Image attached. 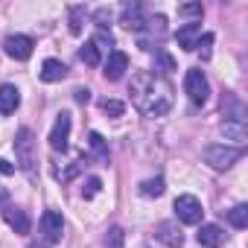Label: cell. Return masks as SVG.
<instances>
[{"mask_svg": "<svg viewBox=\"0 0 248 248\" xmlns=\"http://www.w3.org/2000/svg\"><path fill=\"white\" fill-rule=\"evenodd\" d=\"M129 93H132L135 108H138L143 117H164V114L172 108V102H175L172 85H170L164 76L152 73V70H138V73L132 76Z\"/></svg>", "mask_w": 248, "mask_h": 248, "instance_id": "cell-1", "label": "cell"}, {"mask_svg": "<svg viewBox=\"0 0 248 248\" xmlns=\"http://www.w3.org/2000/svg\"><path fill=\"white\" fill-rule=\"evenodd\" d=\"M15 161H18V170L24 175H35V164H38V140L32 135V129H18L15 135Z\"/></svg>", "mask_w": 248, "mask_h": 248, "instance_id": "cell-2", "label": "cell"}, {"mask_svg": "<svg viewBox=\"0 0 248 248\" xmlns=\"http://www.w3.org/2000/svg\"><path fill=\"white\" fill-rule=\"evenodd\" d=\"M242 158V149L239 146H225V143H216V146H207L204 149V164H210L213 170H231L236 161Z\"/></svg>", "mask_w": 248, "mask_h": 248, "instance_id": "cell-3", "label": "cell"}, {"mask_svg": "<svg viewBox=\"0 0 248 248\" xmlns=\"http://www.w3.org/2000/svg\"><path fill=\"white\" fill-rule=\"evenodd\" d=\"M184 93L190 96L193 105H204L207 96H210V85H207V76L199 70V67H190L184 73Z\"/></svg>", "mask_w": 248, "mask_h": 248, "instance_id": "cell-4", "label": "cell"}, {"mask_svg": "<svg viewBox=\"0 0 248 248\" xmlns=\"http://www.w3.org/2000/svg\"><path fill=\"white\" fill-rule=\"evenodd\" d=\"M175 216L184 225H199L202 216H204V207H202V202L196 196H178L175 199Z\"/></svg>", "mask_w": 248, "mask_h": 248, "instance_id": "cell-5", "label": "cell"}, {"mask_svg": "<svg viewBox=\"0 0 248 248\" xmlns=\"http://www.w3.org/2000/svg\"><path fill=\"white\" fill-rule=\"evenodd\" d=\"M146 30H149V35H138V47L140 50H158L161 47V41H164V35H167V18L164 15H155V18H149L146 21Z\"/></svg>", "mask_w": 248, "mask_h": 248, "instance_id": "cell-6", "label": "cell"}, {"mask_svg": "<svg viewBox=\"0 0 248 248\" xmlns=\"http://www.w3.org/2000/svg\"><path fill=\"white\" fill-rule=\"evenodd\" d=\"M146 21H149V15L143 12L140 3H126V6H123V12H120V24L126 27L129 32H138V35L146 30Z\"/></svg>", "mask_w": 248, "mask_h": 248, "instance_id": "cell-7", "label": "cell"}, {"mask_svg": "<svg viewBox=\"0 0 248 248\" xmlns=\"http://www.w3.org/2000/svg\"><path fill=\"white\" fill-rule=\"evenodd\" d=\"M50 146H53L56 152H67V146H70V114H67V111H62V114L56 117V123H53Z\"/></svg>", "mask_w": 248, "mask_h": 248, "instance_id": "cell-8", "label": "cell"}, {"mask_svg": "<svg viewBox=\"0 0 248 248\" xmlns=\"http://www.w3.org/2000/svg\"><path fill=\"white\" fill-rule=\"evenodd\" d=\"M62 231H64V216L59 210H44L41 213V233H44L47 245L59 242L62 239Z\"/></svg>", "mask_w": 248, "mask_h": 248, "instance_id": "cell-9", "label": "cell"}, {"mask_svg": "<svg viewBox=\"0 0 248 248\" xmlns=\"http://www.w3.org/2000/svg\"><path fill=\"white\" fill-rule=\"evenodd\" d=\"M32 47H35V41H32L30 35H9V38L3 41L6 56H9V59H15V62L30 59V56H32Z\"/></svg>", "mask_w": 248, "mask_h": 248, "instance_id": "cell-10", "label": "cell"}, {"mask_svg": "<svg viewBox=\"0 0 248 248\" xmlns=\"http://www.w3.org/2000/svg\"><path fill=\"white\" fill-rule=\"evenodd\" d=\"M129 70V56L123 53V50H111L108 53V62H105V79L108 82H120L123 79V73Z\"/></svg>", "mask_w": 248, "mask_h": 248, "instance_id": "cell-11", "label": "cell"}, {"mask_svg": "<svg viewBox=\"0 0 248 248\" xmlns=\"http://www.w3.org/2000/svg\"><path fill=\"white\" fill-rule=\"evenodd\" d=\"M196 239H199L202 248H222V245L228 242V233H225L219 225H202L199 233H196Z\"/></svg>", "mask_w": 248, "mask_h": 248, "instance_id": "cell-12", "label": "cell"}, {"mask_svg": "<svg viewBox=\"0 0 248 248\" xmlns=\"http://www.w3.org/2000/svg\"><path fill=\"white\" fill-rule=\"evenodd\" d=\"M155 236H158L164 245H170V248H181V245H184V233H181V228H178L175 222H161V225L155 228Z\"/></svg>", "mask_w": 248, "mask_h": 248, "instance_id": "cell-13", "label": "cell"}, {"mask_svg": "<svg viewBox=\"0 0 248 248\" xmlns=\"http://www.w3.org/2000/svg\"><path fill=\"white\" fill-rule=\"evenodd\" d=\"M202 38V24L193 21V24H184L178 32H175V41L181 50H196V41Z\"/></svg>", "mask_w": 248, "mask_h": 248, "instance_id": "cell-14", "label": "cell"}, {"mask_svg": "<svg viewBox=\"0 0 248 248\" xmlns=\"http://www.w3.org/2000/svg\"><path fill=\"white\" fill-rule=\"evenodd\" d=\"M3 219H6V225H9L15 233H30V216H27L21 207H15V204H6V210H3Z\"/></svg>", "mask_w": 248, "mask_h": 248, "instance_id": "cell-15", "label": "cell"}, {"mask_svg": "<svg viewBox=\"0 0 248 248\" xmlns=\"http://www.w3.org/2000/svg\"><path fill=\"white\" fill-rule=\"evenodd\" d=\"M21 105V91L15 85H0V114H15Z\"/></svg>", "mask_w": 248, "mask_h": 248, "instance_id": "cell-16", "label": "cell"}, {"mask_svg": "<svg viewBox=\"0 0 248 248\" xmlns=\"http://www.w3.org/2000/svg\"><path fill=\"white\" fill-rule=\"evenodd\" d=\"M222 135L225 140H233V143H245L248 140V129H245V120H225L222 123Z\"/></svg>", "mask_w": 248, "mask_h": 248, "instance_id": "cell-17", "label": "cell"}, {"mask_svg": "<svg viewBox=\"0 0 248 248\" xmlns=\"http://www.w3.org/2000/svg\"><path fill=\"white\" fill-rule=\"evenodd\" d=\"M67 76V64L64 62H59V59H44V64H41V79L44 82H62Z\"/></svg>", "mask_w": 248, "mask_h": 248, "instance_id": "cell-18", "label": "cell"}, {"mask_svg": "<svg viewBox=\"0 0 248 248\" xmlns=\"http://www.w3.org/2000/svg\"><path fill=\"white\" fill-rule=\"evenodd\" d=\"M79 59H82L88 67H96V64L102 62V53H99V47H96L93 41H85V47L79 50Z\"/></svg>", "mask_w": 248, "mask_h": 248, "instance_id": "cell-19", "label": "cell"}, {"mask_svg": "<svg viewBox=\"0 0 248 248\" xmlns=\"http://www.w3.org/2000/svg\"><path fill=\"white\" fill-rule=\"evenodd\" d=\"M88 146H91V152H93L102 164L108 161V146H105V138H102L99 132H91V135H88Z\"/></svg>", "mask_w": 248, "mask_h": 248, "instance_id": "cell-20", "label": "cell"}, {"mask_svg": "<svg viewBox=\"0 0 248 248\" xmlns=\"http://www.w3.org/2000/svg\"><path fill=\"white\" fill-rule=\"evenodd\" d=\"M228 222L233 225V228H248V204H236V207H231L228 210Z\"/></svg>", "mask_w": 248, "mask_h": 248, "instance_id": "cell-21", "label": "cell"}, {"mask_svg": "<svg viewBox=\"0 0 248 248\" xmlns=\"http://www.w3.org/2000/svg\"><path fill=\"white\" fill-rule=\"evenodd\" d=\"M155 62H158V64H155L158 76H164V73H172V70H175V62H172V56H170L167 50H161V47L155 50Z\"/></svg>", "mask_w": 248, "mask_h": 248, "instance_id": "cell-22", "label": "cell"}, {"mask_svg": "<svg viewBox=\"0 0 248 248\" xmlns=\"http://www.w3.org/2000/svg\"><path fill=\"white\" fill-rule=\"evenodd\" d=\"M85 15H88V9H85V6H70V32H73V35H79V32H82Z\"/></svg>", "mask_w": 248, "mask_h": 248, "instance_id": "cell-23", "label": "cell"}, {"mask_svg": "<svg viewBox=\"0 0 248 248\" xmlns=\"http://www.w3.org/2000/svg\"><path fill=\"white\" fill-rule=\"evenodd\" d=\"M99 108H102L108 117H123V111H126V105H123L120 99H108V96L99 99Z\"/></svg>", "mask_w": 248, "mask_h": 248, "instance_id": "cell-24", "label": "cell"}, {"mask_svg": "<svg viewBox=\"0 0 248 248\" xmlns=\"http://www.w3.org/2000/svg\"><path fill=\"white\" fill-rule=\"evenodd\" d=\"M164 193V178H149V181H143L140 184V196H161Z\"/></svg>", "mask_w": 248, "mask_h": 248, "instance_id": "cell-25", "label": "cell"}, {"mask_svg": "<svg viewBox=\"0 0 248 248\" xmlns=\"http://www.w3.org/2000/svg\"><path fill=\"white\" fill-rule=\"evenodd\" d=\"M91 41H93V44L99 47V53H102L105 47H114V35H111L108 30H102V27H96V35H93Z\"/></svg>", "mask_w": 248, "mask_h": 248, "instance_id": "cell-26", "label": "cell"}, {"mask_svg": "<svg viewBox=\"0 0 248 248\" xmlns=\"http://www.w3.org/2000/svg\"><path fill=\"white\" fill-rule=\"evenodd\" d=\"M210 44H213V32H204V35L196 41V50H199L202 62H207V59H210Z\"/></svg>", "mask_w": 248, "mask_h": 248, "instance_id": "cell-27", "label": "cell"}, {"mask_svg": "<svg viewBox=\"0 0 248 248\" xmlns=\"http://www.w3.org/2000/svg\"><path fill=\"white\" fill-rule=\"evenodd\" d=\"M123 228H111L108 231V236H105V248H123Z\"/></svg>", "mask_w": 248, "mask_h": 248, "instance_id": "cell-28", "label": "cell"}, {"mask_svg": "<svg viewBox=\"0 0 248 248\" xmlns=\"http://www.w3.org/2000/svg\"><path fill=\"white\" fill-rule=\"evenodd\" d=\"M82 164H85V161H73L64 172H59V170H56V178H59V181H70V178H76V175L82 172Z\"/></svg>", "mask_w": 248, "mask_h": 248, "instance_id": "cell-29", "label": "cell"}, {"mask_svg": "<svg viewBox=\"0 0 248 248\" xmlns=\"http://www.w3.org/2000/svg\"><path fill=\"white\" fill-rule=\"evenodd\" d=\"M178 15H184V18H202L204 9H202V3H184V6H178Z\"/></svg>", "mask_w": 248, "mask_h": 248, "instance_id": "cell-30", "label": "cell"}, {"mask_svg": "<svg viewBox=\"0 0 248 248\" xmlns=\"http://www.w3.org/2000/svg\"><path fill=\"white\" fill-rule=\"evenodd\" d=\"M99 187H102V181L93 175V178H88V181H85V187H82V196H85V199H93V196L99 193Z\"/></svg>", "mask_w": 248, "mask_h": 248, "instance_id": "cell-31", "label": "cell"}, {"mask_svg": "<svg viewBox=\"0 0 248 248\" xmlns=\"http://www.w3.org/2000/svg\"><path fill=\"white\" fill-rule=\"evenodd\" d=\"M93 21H96V27H102V30H105V27H108L105 21H111V9H105V6H102V9H96V12H93Z\"/></svg>", "mask_w": 248, "mask_h": 248, "instance_id": "cell-32", "label": "cell"}, {"mask_svg": "<svg viewBox=\"0 0 248 248\" xmlns=\"http://www.w3.org/2000/svg\"><path fill=\"white\" fill-rule=\"evenodd\" d=\"M73 99H76L79 105H88V102H91V91H88V88H76V91H73Z\"/></svg>", "mask_w": 248, "mask_h": 248, "instance_id": "cell-33", "label": "cell"}, {"mask_svg": "<svg viewBox=\"0 0 248 248\" xmlns=\"http://www.w3.org/2000/svg\"><path fill=\"white\" fill-rule=\"evenodd\" d=\"M12 172H15V164H9V161L0 158V175H12Z\"/></svg>", "mask_w": 248, "mask_h": 248, "instance_id": "cell-34", "label": "cell"}, {"mask_svg": "<svg viewBox=\"0 0 248 248\" xmlns=\"http://www.w3.org/2000/svg\"><path fill=\"white\" fill-rule=\"evenodd\" d=\"M6 202H9V193H6V190H0V213L6 210Z\"/></svg>", "mask_w": 248, "mask_h": 248, "instance_id": "cell-35", "label": "cell"}]
</instances>
